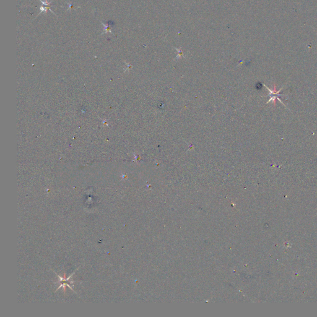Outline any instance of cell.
<instances>
[{
  "instance_id": "cell-1",
  "label": "cell",
  "mask_w": 317,
  "mask_h": 317,
  "mask_svg": "<svg viewBox=\"0 0 317 317\" xmlns=\"http://www.w3.org/2000/svg\"><path fill=\"white\" fill-rule=\"evenodd\" d=\"M266 87L269 90V96H270V97H271L270 99L268 100V102L267 103L270 102L271 101H273V102H274L275 105H276V102H275V100H276V99H278V100L281 103H282V104H283L282 102H281V100L279 99V96H282V94H281V95L279 94V92H280V90H281V89H280L279 90H278V91H277V90H276V85H275V86H274V90H270V89H269L268 87H266Z\"/></svg>"
},
{
  "instance_id": "cell-2",
  "label": "cell",
  "mask_w": 317,
  "mask_h": 317,
  "mask_svg": "<svg viewBox=\"0 0 317 317\" xmlns=\"http://www.w3.org/2000/svg\"><path fill=\"white\" fill-rule=\"evenodd\" d=\"M104 27H105V29H104V30H105V32H110V30L109 29V26H106L104 24Z\"/></svg>"
}]
</instances>
